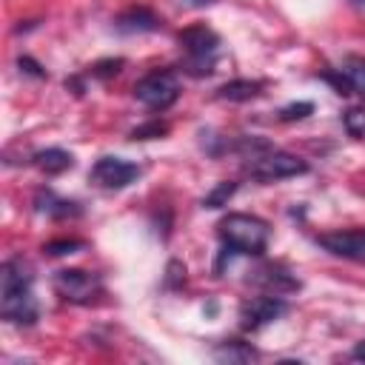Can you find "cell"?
<instances>
[{
    "instance_id": "obj_16",
    "label": "cell",
    "mask_w": 365,
    "mask_h": 365,
    "mask_svg": "<svg viewBox=\"0 0 365 365\" xmlns=\"http://www.w3.org/2000/svg\"><path fill=\"white\" fill-rule=\"evenodd\" d=\"M237 194V182L234 180H222V182H217L205 197H202V208H222V205H228V200Z\"/></svg>"
},
{
    "instance_id": "obj_26",
    "label": "cell",
    "mask_w": 365,
    "mask_h": 365,
    "mask_svg": "<svg viewBox=\"0 0 365 365\" xmlns=\"http://www.w3.org/2000/svg\"><path fill=\"white\" fill-rule=\"evenodd\" d=\"M351 359H356V362H365V339L354 345V351H351Z\"/></svg>"
},
{
    "instance_id": "obj_8",
    "label": "cell",
    "mask_w": 365,
    "mask_h": 365,
    "mask_svg": "<svg viewBox=\"0 0 365 365\" xmlns=\"http://www.w3.org/2000/svg\"><path fill=\"white\" fill-rule=\"evenodd\" d=\"M137 177H140V165L137 163L123 160V157H111V154L100 157L88 171V180L97 188H106V191H120V188L131 185Z\"/></svg>"
},
{
    "instance_id": "obj_18",
    "label": "cell",
    "mask_w": 365,
    "mask_h": 365,
    "mask_svg": "<svg viewBox=\"0 0 365 365\" xmlns=\"http://www.w3.org/2000/svg\"><path fill=\"white\" fill-rule=\"evenodd\" d=\"M342 74L348 77L356 94H365V57H348L342 63Z\"/></svg>"
},
{
    "instance_id": "obj_11",
    "label": "cell",
    "mask_w": 365,
    "mask_h": 365,
    "mask_svg": "<svg viewBox=\"0 0 365 365\" xmlns=\"http://www.w3.org/2000/svg\"><path fill=\"white\" fill-rule=\"evenodd\" d=\"M163 20L148 9V6H128L114 17V31L117 34H151L160 31Z\"/></svg>"
},
{
    "instance_id": "obj_6",
    "label": "cell",
    "mask_w": 365,
    "mask_h": 365,
    "mask_svg": "<svg viewBox=\"0 0 365 365\" xmlns=\"http://www.w3.org/2000/svg\"><path fill=\"white\" fill-rule=\"evenodd\" d=\"M51 285L57 297H63L71 305H91L97 297H103V279L94 271L86 268H60L51 277Z\"/></svg>"
},
{
    "instance_id": "obj_22",
    "label": "cell",
    "mask_w": 365,
    "mask_h": 365,
    "mask_svg": "<svg viewBox=\"0 0 365 365\" xmlns=\"http://www.w3.org/2000/svg\"><path fill=\"white\" fill-rule=\"evenodd\" d=\"M163 134H168V125H165L163 120H148V123L131 128L128 137H131V140H157V137H163Z\"/></svg>"
},
{
    "instance_id": "obj_25",
    "label": "cell",
    "mask_w": 365,
    "mask_h": 365,
    "mask_svg": "<svg viewBox=\"0 0 365 365\" xmlns=\"http://www.w3.org/2000/svg\"><path fill=\"white\" fill-rule=\"evenodd\" d=\"M17 66H20V71H23V74H31V77H37V80H46V77H48V74H46V68H43L40 63H34L29 54H23V57L17 60Z\"/></svg>"
},
{
    "instance_id": "obj_4",
    "label": "cell",
    "mask_w": 365,
    "mask_h": 365,
    "mask_svg": "<svg viewBox=\"0 0 365 365\" xmlns=\"http://www.w3.org/2000/svg\"><path fill=\"white\" fill-rule=\"evenodd\" d=\"M308 171V163L291 151H279V148H265L254 157H245V165H242V174L251 177L254 182H279V180H288V177H299Z\"/></svg>"
},
{
    "instance_id": "obj_28",
    "label": "cell",
    "mask_w": 365,
    "mask_h": 365,
    "mask_svg": "<svg viewBox=\"0 0 365 365\" xmlns=\"http://www.w3.org/2000/svg\"><path fill=\"white\" fill-rule=\"evenodd\" d=\"M359 3H365V0H359Z\"/></svg>"
},
{
    "instance_id": "obj_15",
    "label": "cell",
    "mask_w": 365,
    "mask_h": 365,
    "mask_svg": "<svg viewBox=\"0 0 365 365\" xmlns=\"http://www.w3.org/2000/svg\"><path fill=\"white\" fill-rule=\"evenodd\" d=\"M257 356H259V351L251 342H242V339H225L214 348L217 362H251Z\"/></svg>"
},
{
    "instance_id": "obj_2",
    "label": "cell",
    "mask_w": 365,
    "mask_h": 365,
    "mask_svg": "<svg viewBox=\"0 0 365 365\" xmlns=\"http://www.w3.org/2000/svg\"><path fill=\"white\" fill-rule=\"evenodd\" d=\"M217 237L222 242V251L217 257L214 271L220 274L225 259L242 254V257H262L271 240V225L257 217V214H245V211H231L217 222Z\"/></svg>"
},
{
    "instance_id": "obj_3",
    "label": "cell",
    "mask_w": 365,
    "mask_h": 365,
    "mask_svg": "<svg viewBox=\"0 0 365 365\" xmlns=\"http://www.w3.org/2000/svg\"><path fill=\"white\" fill-rule=\"evenodd\" d=\"M177 43H180V51H182V68L191 74V77H205L214 71L217 66V57H220V34L208 26H188L177 34Z\"/></svg>"
},
{
    "instance_id": "obj_27",
    "label": "cell",
    "mask_w": 365,
    "mask_h": 365,
    "mask_svg": "<svg viewBox=\"0 0 365 365\" xmlns=\"http://www.w3.org/2000/svg\"><path fill=\"white\" fill-rule=\"evenodd\" d=\"M185 6H191V9H205V6H214L217 0H182Z\"/></svg>"
},
{
    "instance_id": "obj_17",
    "label": "cell",
    "mask_w": 365,
    "mask_h": 365,
    "mask_svg": "<svg viewBox=\"0 0 365 365\" xmlns=\"http://www.w3.org/2000/svg\"><path fill=\"white\" fill-rule=\"evenodd\" d=\"M86 240H77V237H60V240H51L43 245V251L48 257H66V254H77V251H86Z\"/></svg>"
},
{
    "instance_id": "obj_12",
    "label": "cell",
    "mask_w": 365,
    "mask_h": 365,
    "mask_svg": "<svg viewBox=\"0 0 365 365\" xmlns=\"http://www.w3.org/2000/svg\"><path fill=\"white\" fill-rule=\"evenodd\" d=\"M34 211L37 214H46L48 220H68V217H80L83 214V205L74 202V200L57 197L51 188H40L34 194Z\"/></svg>"
},
{
    "instance_id": "obj_9",
    "label": "cell",
    "mask_w": 365,
    "mask_h": 365,
    "mask_svg": "<svg viewBox=\"0 0 365 365\" xmlns=\"http://www.w3.org/2000/svg\"><path fill=\"white\" fill-rule=\"evenodd\" d=\"M248 285H254V288H259L265 294H279V297L294 294V291L302 288L299 277L282 262H262V265L251 268L248 271Z\"/></svg>"
},
{
    "instance_id": "obj_13",
    "label": "cell",
    "mask_w": 365,
    "mask_h": 365,
    "mask_svg": "<svg viewBox=\"0 0 365 365\" xmlns=\"http://www.w3.org/2000/svg\"><path fill=\"white\" fill-rule=\"evenodd\" d=\"M262 88H265V83H262V80L237 77V80L222 83V86L214 91V97H217V100H228V103H248V100L259 97V94H262Z\"/></svg>"
},
{
    "instance_id": "obj_19",
    "label": "cell",
    "mask_w": 365,
    "mask_h": 365,
    "mask_svg": "<svg viewBox=\"0 0 365 365\" xmlns=\"http://www.w3.org/2000/svg\"><path fill=\"white\" fill-rule=\"evenodd\" d=\"M308 114H314V103L311 100H297V103H288L277 111V120L279 123H297V120H305Z\"/></svg>"
},
{
    "instance_id": "obj_20",
    "label": "cell",
    "mask_w": 365,
    "mask_h": 365,
    "mask_svg": "<svg viewBox=\"0 0 365 365\" xmlns=\"http://www.w3.org/2000/svg\"><path fill=\"white\" fill-rule=\"evenodd\" d=\"M342 125H345V131H348L351 137L365 140V108H362V106L348 108V111L342 114Z\"/></svg>"
},
{
    "instance_id": "obj_21",
    "label": "cell",
    "mask_w": 365,
    "mask_h": 365,
    "mask_svg": "<svg viewBox=\"0 0 365 365\" xmlns=\"http://www.w3.org/2000/svg\"><path fill=\"white\" fill-rule=\"evenodd\" d=\"M123 66H125V60H114V57H108V60H97L94 66H91V77H97V80H111V77H117L120 71H123Z\"/></svg>"
},
{
    "instance_id": "obj_14",
    "label": "cell",
    "mask_w": 365,
    "mask_h": 365,
    "mask_svg": "<svg viewBox=\"0 0 365 365\" xmlns=\"http://www.w3.org/2000/svg\"><path fill=\"white\" fill-rule=\"evenodd\" d=\"M31 163H34L43 174L54 177V174H63V171H68V168L74 165V154L66 151V148L51 145V148H40V151H34V154H31Z\"/></svg>"
},
{
    "instance_id": "obj_5",
    "label": "cell",
    "mask_w": 365,
    "mask_h": 365,
    "mask_svg": "<svg viewBox=\"0 0 365 365\" xmlns=\"http://www.w3.org/2000/svg\"><path fill=\"white\" fill-rule=\"evenodd\" d=\"M182 94L180 74L174 68H154L134 83V100L151 111H168Z\"/></svg>"
},
{
    "instance_id": "obj_1",
    "label": "cell",
    "mask_w": 365,
    "mask_h": 365,
    "mask_svg": "<svg viewBox=\"0 0 365 365\" xmlns=\"http://www.w3.org/2000/svg\"><path fill=\"white\" fill-rule=\"evenodd\" d=\"M0 317L20 328H29L40 319L34 274L23 257H11L0 268Z\"/></svg>"
},
{
    "instance_id": "obj_24",
    "label": "cell",
    "mask_w": 365,
    "mask_h": 365,
    "mask_svg": "<svg viewBox=\"0 0 365 365\" xmlns=\"http://www.w3.org/2000/svg\"><path fill=\"white\" fill-rule=\"evenodd\" d=\"M319 80H322V83H328V86H334V91H336V94H354V86L348 83V77L342 74V68L322 71V74H319Z\"/></svg>"
},
{
    "instance_id": "obj_7",
    "label": "cell",
    "mask_w": 365,
    "mask_h": 365,
    "mask_svg": "<svg viewBox=\"0 0 365 365\" xmlns=\"http://www.w3.org/2000/svg\"><path fill=\"white\" fill-rule=\"evenodd\" d=\"M291 311L288 299L279 294H262V297H251L240 305V325L242 331H259L277 319H282Z\"/></svg>"
},
{
    "instance_id": "obj_10",
    "label": "cell",
    "mask_w": 365,
    "mask_h": 365,
    "mask_svg": "<svg viewBox=\"0 0 365 365\" xmlns=\"http://www.w3.org/2000/svg\"><path fill=\"white\" fill-rule=\"evenodd\" d=\"M314 242L328 251L331 257L342 259H365V228H339V231H322L314 237Z\"/></svg>"
},
{
    "instance_id": "obj_23",
    "label": "cell",
    "mask_w": 365,
    "mask_h": 365,
    "mask_svg": "<svg viewBox=\"0 0 365 365\" xmlns=\"http://www.w3.org/2000/svg\"><path fill=\"white\" fill-rule=\"evenodd\" d=\"M182 285H185V265H182L180 259H171V262L165 265L163 288H168V291H180Z\"/></svg>"
}]
</instances>
